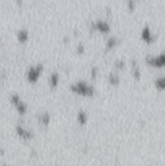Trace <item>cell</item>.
Here are the masks:
<instances>
[{"instance_id":"cell-1","label":"cell","mask_w":165,"mask_h":166,"mask_svg":"<svg viewBox=\"0 0 165 166\" xmlns=\"http://www.w3.org/2000/svg\"><path fill=\"white\" fill-rule=\"evenodd\" d=\"M41 70H42L41 64H37V65L33 66L32 68H30L28 70V80H30L31 82H34L38 78Z\"/></svg>"},{"instance_id":"cell-3","label":"cell","mask_w":165,"mask_h":166,"mask_svg":"<svg viewBox=\"0 0 165 166\" xmlns=\"http://www.w3.org/2000/svg\"><path fill=\"white\" fill-rule=\"evenodd\" d=\"M57 82V76H56V74H52V76H51V83L52 85H55Z\"/></svg>"},{"instance_id":"cell-2","label":"cell","mask_w":165,"mask_h":166,"mask_svg":"<svg viewBox=\"0 0 165 166\" xmlns=\"http://www.w3.org/2000/svg\"><path fill=\"white\" fill-rule=\"evenodd\" d=\"M27 35H28V32L26 30H20L18 32V38L20 41H25L27 39Z\"/></svg>"},{"instance_id":"cell-4","label":"cell","mask_w":165,"mask_h":166,"mask_svg":"<svg viewBox=\"0 0 165 166\" xmlns=\"http://www.w3.org/2000/svg\"><path fill=\"white\" fill-rule=\"evenodd\" d=\"M157 85H159V87H165V79H159L157 81Z\"/></svg>"}]
</instances>
